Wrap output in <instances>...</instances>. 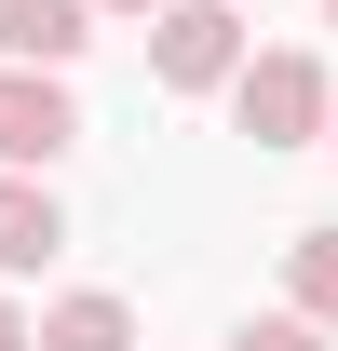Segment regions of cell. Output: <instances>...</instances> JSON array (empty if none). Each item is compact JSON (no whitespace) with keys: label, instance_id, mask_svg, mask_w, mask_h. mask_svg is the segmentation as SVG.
Returning a JSON list of instances; mask_svg holds the SVG:
<instances>
[{"label":"cell","instance_id":"cell-1","mask_svg":"<svg viewBox=\"0 0 338 351\" xmlns=\"http://www.w3.org/2000/svg\"><path fill=\"white\" fill-rule=\"evenodd\" d=\"M149 68H163L176 95L244 82V14H230V0H163V14H149Z\"/></svg>","mask_w":338,"mask_h":351},{"label":"cell","instance_id":"cell-2","mask_svg":"<svg viewBox=\"0 0 338 351\" xmlns=\"http://www.w3.org/2000/svg\"><path fill=\"white\" fill-rule=\"evenodd\" d=\"M230 108H244L257 149H297V135H325V68L311 54H257L244 82H230Z\"/></svg>","mask_w":338,"mask_h":351},{"label":"cell","instance_id":"cell-3","mask_svg":"<svg viewBox=\"0 0 338 351\" xmlns=\"http://www.w3.org/2000/svg\"><path fill=\"white\" fill-rule=\"evenodd\" d=\"M68 135H82V108H68L41 68H14V82H0V162H14V176H27V162H54Z\"/></svg>","mask_w":338,"mask_h":351},{"label":"cell","instance_id":"cell-4","mask_svg":"<svg viewBox=\"0 0 338 351\" xmlns=\"http://www.w3.org/2000/svg\"><path fill=\"white\" fill-rule=\"evenodd\" d=\"M0 41L27 54V68H68L95 41V0H0Z\"/></svg>","mask_w":338,"mask_h":351},{"label":"cell","instance_id":"cell-5","mask_svg":"<svg viewBox=\"0 0 338 351\" xmlns=\"http://www.w3.org/2000/svg\"><path fill=\"white\" fill-rule=\"evenodd\" d=\"M54 243H68V217H54L41 176H0V270H41Z\"/></svg>","mask_w":338,"mask_h":351},{"label":"cell","instance_id":"cell-6","mask_svg":"<svg viewBox=\"0 0 338 351\" xmlns=\"http://www.w3.org/2000/svg\"><path fill=\"white\" fill-rule=\"evenodd\" d=\"M41 351H135V311L122 298H54L41 311Z\"/></svg>","mask_w":338,"mask_h":351},{"label":"cell","instance_id":"cell-7","mask_svg":"<svg viewBox=\"0 0 338 351\" xmlns=\"http://www.w3.org/2000/svg\"><path fill=\"white\" fill-rule=\"evenodd\" d=\"M284 284H297V311H311V324H338V230H297Z\"/></svg>","mask_w":338,"mask_h":351},{"label":"cell","instance_id":"cell-8","mask_svg":"<svg viewBox=\"0 0 338 351\" xmlns=\"http://www.w3.org/2000/svg\"><path fill=\"white\" fill-rule=\"evenodd\" d=\"M230 351H325V324H311V311H271V324H244Z\"/></svg>","mask_w":338,"mask_h":351},{"label":"cell","instance_id":"cell-9","mask_svg":"<svg viewBox=\"0 0 338 351\" xmlns=\"http://www.w3.org/2000/svg\"><path fill=\"white\" fill-rule=\"evenodd\" d=\"M0 351H41V324H14V311H0Z\"/></svg>","mask_w":338,"mask_h":351},{"label":"cell","instance_id":"cell-10","mask_svg":"<svg viewBox=\"0 0 338 351\" xmlns=\"http://www.w3.org/2000/svg\"><path fill=\"white\" fill-rule=\"evenodd\" d=\"M95 14H163V0H95Z\"/></svg>","mask_w":338,"mask_h":351},{"label":"cell","instance_id":"cell-11","mask_svg":"<svg viewBox=\"0 0 338 351\" xmlns=\"http://www.w3.org/2000/svg\"><path fill=\"white\" fill-rule=\"evenodd\" d=\"M325 149H338V108H325Z\"/></svg>","mask_w":338,"mask_h":351},{"label":"cell","instance_id":"cell-12","mask_svg":"<svg viewBox=\"0 0 338 351\" xmlns=\"http://www.w3.org/2000/svg\"><path fill=\"white\" fill-rule=\"evenodd\" d=\"M325 14H338V0H325Z\"/></svg>","mask_w":338,"mask_h":351}]
</instances>
